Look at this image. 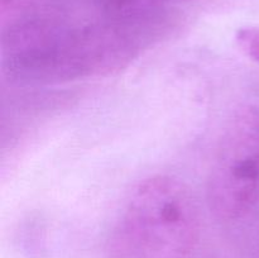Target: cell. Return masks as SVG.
Listing matches in <instances>:
<instances>
[{"mask_svg": "<svg viewBox=\"0 0 259 258\" xmlns=\"http://www.w3.org/2000/svg\"><path fill=\"white\" fill-rule=\"evenodd\" d=\"M259 199V110L242 106L228 121L207 185V202L219 219L244 218Z\"/></svg>", "mask_w": 259, "mask_h": 258, "instance_id": "cell-3", "label": "cell"}, {"mask_svg": "<svg viewBox=\"0 0 259 258\" xmlns=\"http://www.w3.org/2000/svg\"><path fill=\"white\" fill-rule=\"evenodd\" d=\"M199 238V209L190 190L174 177L153 176L132 194L106 258H185Z\"/></svg>", "mask_w": 259, "mask_h": 258, "instance_id": "cell-2", "label": "cell"}, {"mask_svg": "<svg viewBox=\"0 0 259 258\" xmlns=\"http://www.w3.org/2000/svg\"><path fill=\"white\" fill-rule=\"evenodd\" d=\"M37 2H42V0H2V8L3 10L5 9H18L20 7H27V5H32Z\"/></svg>", "mask_w": 259, "mask_h": 258, "instance_id": "cell-5", "label": "cell"}, {"mask_svg": "<svg viewBox=\"0 0 259 258\" xmlns=\"http://www.w3.org/2000/svg\"><path fill=\"white\" fill-rule=\"evenodd\" d=\"M238 43L252 60L259 63V29L247 28L238 33Z\"/></svg>", "mask_w": 259, "mask_h": 258, "instance_id": "cell-4", "label": "cell"}, {"mask_svg": "<svg viewBox=\"0 0 259 258\" xmlns=\"http://www.w3.org/2000/svg\"><path fill=\"white\" fill-rule=\"evenodd\" d=\"M142 34L103 12L76 17L61 7L27 8L3 28V67L28 85L105 75L138 53Z\"/></svg>", "mask_w": 259, "mask_h": 258, "instance_id": "cell-1", "label": "cell"}]
</instances>
